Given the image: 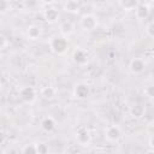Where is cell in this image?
<instances>
[{"label": "cell", "mask_w": 154, "mask_h": 154, "mask_svg": "<svg viewBox=\"0 0 154 154\" xmlns=\"http://www.w3.org/2000/svg\"><path fill=\"white\" fill-rule=\"evenodd\" d=\"M130 71L135 75H138L141 72H143V70L146 69V61L142 59V58H134L131 61H130Z\"/></svg>", "instance_id": "4"}, {"label": "cell", "mask_w": 154, "mask_h": 154, "mask_svg": "<svg viewBox=\"0 0 154 154\" xmlns=\"http://www.w3.org/2000/svg\"><path fill=\"white\" fill-rule=\"evenodd\" d=\"M19 95H20V99L24 102H31V101L35 100L36 93H35V89L32 87H24V88H22Z\"/></svg>", "instance_id": "6"}, {"label": "cell", "mask_w": 154, "mask_h": 154, "mask_svg": "<svg viewBox=\"0 0 154 154\" xmlns=\"http://www.w3.org/2000/svg\"><path fill=\"white\" fill-rule=\"evenodd\" d=\"M41 95H42L45 99L51 100V99H53V97L55 96V89H54L53 87H45V88H42V90H41Z\"/></svg>", "instance_id": "15"}, {"label": "cell", "mask_w": 154, "mask_h": 154, "mask_svg": "<svg viewBox=\"0 0 154 154\" xmlns=\"http://www.w3.org/2000/svg\"><path fill=\"white\" fill-rule=\"evenodd\" d=\"M36 148H37V153L38 154H46V153H48V146L45 144V143L36 144Z\"/></svg>", "instance_id": "19"}, {"label": "cell", "mask_w": 154, "mask_h": 154, "mask_svg": "<svg viewBox=\"0 0 154 154\" xmlns=\"http://www.w3.org/2000/svg\"><path fill=\"white\" fill-rule=\"evenodd\" d=\"M41 128L47 131V132H51L55 129V120L52 118V117H46L42 122H41Z\"/></svg>", "instance_id": "12"}, {"label": "cell", "mask_w": 154, "mask_h": 154, "mask_svg": "<svg viewBox=\"0 0 154 154\" xmlns=\"http://www.w3.org/2000/svg\"><path fill=\"white\" fill-rule=\"evenodd\" d=\"M149 146L154 148V136H153V137H150V140H149Z\"/></svg>", "instance_id": "23"}, {"label": "cell", "mask_w": 154, "mask_h": 154, "mask_svg": "<svg viewBox=\"0 0 154 154\" xmlns=\"http://www.w3.org/2000/svg\"><path fill=\"white\" fill-rule=\"evenodd\" d=\"M73 61L82 65V64H85L87 63V54L82 49H76L73 52Z\"/></svg>", "instance_id": "13"}, {"label": "cell", "mask_w": 154, "mask_h": 154, "mask_svg": "<svg viewBox=\"0 0 154 154\" xmlns=\"http://www.w3.org/2000/svg\"><path fill=\"white\" fill-rule=\"evenodd\" d=\"M146 32H147L148 36L154 37V20L147 24V26H146Z\"/></svg>", "instance_id": "20"}, {"label": "cell", "mask_w": 154, "mask_h": 154, "mask_svg": "<svg viewBox=\"0 0 154 154\" xmlns=\"http://www.w3.org/2000/svg\"><path fill=\"white\" fill-rule=\"evenodd\" d=\"M51 49L55 54H64L69 47V42L65 37H54L51 40Z\"/></svg>", "instance_id": "1"}, {"label": "cell", "mask_w": 154, "mask_h": 154, "mask_svg": "<svg viewBox=\"0 0 154 154\" xmlns=\"http://www.w3.org/2000/svg\"><path fill=\"white\" fill-rule=\"evenodd\" d=\"M79 8H81V6L77 0H67L64 5V10L70 13H77L79 11Z\"/></svg>", "instance_id": "10"}, {"label": "cell", "mask_w": 154, "mask_h": 154, "mask_svg": "<svg viewBox=\"0 0 154 154\" xmlns=\"http://www.w3.org/2000/svg\"><path fill=\"white\" fill-rule=\"evenodd\" d=\"M8 7H10V2H8L7 0H1V5H0V10H1V12L4 13Z\"/></svg>", "instance_id": "22"}, {"label": "cell", "mask_w": 154, "mask_h": 154, "mask_svg": "<svg viewBox=\"0 0 154 154\" xmlns=\"http://www.w3.org/2000/svg\"><path fill=\"white\" fill-rule=\"evenodd\" d=\"M149 12H150L149 7L147 5H144V4L138 5L136 7V10H135V14H136L137 19H146V18H148Z\"/></svg>", "instance_id": "9"}, {"label": "cell", "mask_w": 154, "mask_h": 154, "mask_svg": "<svg viewBox=\"0 0 154 154\" xmlns=\"http://www.w3.org/2000/svg\"><path fill=\"white\" fill-rule=\"evenodd\" d=\"M41 28L38 25H30L26 30V34H28V37L30 40H37L40 36H41Z\"/></svg>", "instance_id": "11"}, {"label": "cell", "mask_w": 154, "mask_h": 154, "mask_svg": "<svg viewBox=\"0 0 154 154\" xmlns=\"http://www.w3.org/2000/svg\"><path fill=\"white\" fill-rule=\"evenodd\" d=\"M43 17H45V20L48 22V23H54L58 20L59 18V12L57 8L54 7H51V8H47L45 12H43Z\"/></svg>", "instance_id": "8"}, {"label": "cell", "mask_w": 154, "mask_h": 154, "mask_svg": "<svg viewBox=\"0 0 154 154\" xmlns=\"http://www.w3.org/2000/svg\"><path fill=\"white\" fill-rule=\"evenodd\" d=\"M119 4L124 10H128V11L136 10V7L140 5L138 0H119Z\"/></svg>", "instance_id": "14"}, {"label": "cell", "mask_w": 154, "mask_h": 154, "mask_svg": "<svg viewBox=\"0 0 154 154\" xmlns=\"http://www.w3.org/2000/svg\"><path fill=\"white\" fill-rule=\"evenodd\" d=\"M120 136H122V130L118 125H111L105 131V137L109 142H114V141L119 140Z\"/></svg>", "instance_id": "3"}, {"label": "cell", "mask_w": 154, "mask_h": 154, "mask_svg": "<svg viewBox=\"0 0 154 154\" xmlns=\"http://www.w3.org/2000/svg\"><path fill=\"white\" fill-rule=\"evenodd\" d=\"M23 154H37V148L36 144H25L22 149Z\"/></svg>", "instance_id": "18"}, {"label": "cell", "mask_w": 154, "mask_h": 154, "mask_svg": "<svg viewBox=\"0 0 154 154\" xmlns=\"http://www.w3.org/2000/svg\"><path fill=\"white\" fill-rule=\"evenodd\" d=\"M75 96L78 97V99H85L87 96H89L90 94V89H89V85L85 84V83H78L76 87H75Z\"/></svg>", "instance_id": "5"}, {"label": "cell", "mask_w": 154, "mask_h": 154, "mask_svg": "<svg viewBox=\"0 0 154 154\" xmlns=\"http://www.w3.org/2000/svg\"><path fill=\"white\" fill-rule=\"evenodd\" d=\"M60 31L63 35H70L73 31V25L71 22H64L60 25Z\"/></svg>", "instance_id": "16"}, {"label": "cell", "mask_w": 154, "mask_h": 154, "mask_svg": "<svg viewBox=\"0 0 154 154\" xmlns=\"http://www.w3.org/2000/svg\"><path fill=\"white\" fill-rule=\"evenodd\" d=\"M81 26L84 30H94L97 26V19L94 14H84L81 18Z\"/></svg>", "instance_id": "2"}, {"label": "cell", "mask_w": 154, "mask_h": 154, "mask_svg": "<svg viewBox=\"0 0 154 154\" xmlns=\"http://www.w3.org/2000/svg\"><path fill=\"white\" fill-rule=\"evenodd\" d=\"M76 138L78 141L79 144L82 146H85L89 143L90 141V135H89V131L85 129V128H79L76 132Z\"/></svg>", "instance_id": "7"}, {"label": "cell", "mask_w": 154, "mask_h": 154, "mask_svg": "<svg viewBox=\"0 0 154 154\" xmlns=\"http://www.w3.org/2000/svg\"><path fill=\"white\" fill-rule=\"evenodd\" d=\"M143 113H144V108H143V106H141V105H135V106L131 108V114H132L134 117H136V118L142 117Z\"/></svg>", "instance_id": "17"}, {"label": "cell", "mask_w": 154, "mask_h": 154, "mask_svg": "<svg viewBox=\"0 0 154 154\" xmlns=\"http://www.w3.org/2000/svg\"><path fill=\"white\" fill-rule=\"evenodd\" d=\"M144 93H146V95H147L148 97L154 99V85H148V87H146Z\"/></svg>", "instance_id": "21"}, {"label": "cell", "mask_w": 154, "mask_h": 154, "mask_svg": "<svg viewBox=\"0 0 154 154\" xmlns=\"http://www.w3.org/2000/svg\"><path fill=\"white\" fill-rule=\"evenodd\" d=\"M42 1H43L45 4H52V2L54 1V0H42Z\"/></svg>", "instance_id": "24"}]
</instances>
